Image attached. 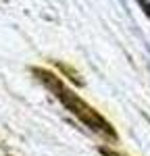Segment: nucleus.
Returning <instances> with one entry per match:
<instances>
[{"label": "nucleus", "instance_id": "f257e3e1", "mask_svg": "<svg viewBox=\"0 0 150 156\" xmlns=\"http://www.w3.org/2000/svg\"><path fill=\"white\" fill-rule=\"evenodd\" d=\"M148 2H150V0H148Z\"/></svg>", "mask_w": 150, "mask_h": 156}]
</instances>
